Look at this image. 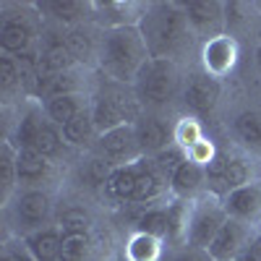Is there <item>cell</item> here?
Wrapping results in <instances>:
<instances>
[{"mask_svg":"<svg viewBox=\"0 0 261 261\" xmlns=\"http://www.w3.org/2000/svg\"><path fill=\"white\" fill-rule=\"evenodd\" d=\"M151 60L146 39L139 27H120L102 32L97 68L102 79L134 86L141 68Z\"/></svg>","mask_w":261,"mask_h":261,"instance_id":"cell-1","label":"cell"},{"mask_svg":"<svg viewBox=\"0 0 261 261\" xmlns=\"http://www.w3.org/2000/svg\"><path fill=\"white\" fill-rule=\"evenodd\" d=\"M139 29L146 39V47L151 58L175 60L193 37L188 18L180 3H151L144 6Z\"/></svg>","mask_w":261,"mask_h":261,"instance_id":"cell-2","label":"cell"},{"mask_svg":"<svg viewBox=\"0 0 261 261\" xmlns=\"http://www.w3.org/2000/svg\"><path fill=\"white\" fill-rule=\"evenodd\" d=\"M134 89H136V97L144 107V113L172 105L175 97L183 92V79L178 71V63L167 60V58H151L141 68Z\"/></svg>","mask_w":261,"mask_h":261,"instance_id":"cell-3","label":"cell"},{"mask_svg":"<svg viewBox=\"0 0 261 261\" xmlns=\"http://www.w3.org/2000/svg\"><path fill=\"white\" fill-rule=\"evenodd\" d=\"M8 222L16 238H27L47 225H55V204L45 188H21L6 206Z\"/></svg>","mask_w":261,"mask_h":261,"instance_id":"cell-4","label":"cell"},{"mask_svg":"<svg viewBox=\"0 0 261 261\" xmlns=\"http://www.w3.org/2000/svg\"><path fill=\"white\" fill-rule=\"evenodd\" d=\"M225 222H227V212H225L222 199H217V196H212V193H201L199 199L191 201L186 243L193 246V248L206 251Z\"/></svg>","mask_w":261,"mask_h":261,"instance_id":"cell-5","label":"cell"},{"mask_svg":"<svg viewBox=\"0 0 261 261\" xmlns=\"http://www.w3.org/2000/svg\"><path fill=\"white\" fill-rule=\"evenodd\" d=\"M256 180L253 178V162L241 154H227L220 151L209 165H206V193L225 199L227 193L241 188L246 183Z\"/></svg>","mask_w":261,"mask_h":261,"instance_id":"cell-6","label":"cell"},{"mask_svg":"<svg viewBox=\"0 0 261 261\" xmlns=\"http://www.w3.org/2000/svg\"><path fill=\"white\" fill-rule=\"evenodd\" d=\"M220 97H222V84L217 79L206 76L204 71H193V73L186 76L180 99L186 105L188 115L199 118V120L212 118L217 105H220Z\"/></svg>","mask_w":261,"mask_h":261,"instance_id":"cell-7","label":"cell"},{"mask_svg":"<svg viewBox=\"0 0 261 261\" xmlns=\"http://www.w3.org/2000/svg\"><path fill=\"white\" fill-rule=\"evenodd\" d=\"M253 235H256V227L227 217V222L217 232V238L212 241V246L206 251L214 261H241V256L246 253V248L253 241Z\"/></svg>","mask_w":261,"mask_h":261,"instance_id":"cell-8","label":"cell"},{"mask_svg":"<svg viewBox=\"0 0 261 261\" xmlns=\"http://www.w3.org/2000/svg\"><path fill=\"white\" fill-rule=\"evenodd\" d=\"M241 50H238V42L230 34H220L212 37L201 45V71L212 79H225L232 73V68L238 65Z\"/></svg>","mask_w":261,"mask_h":261,"instance_id":"cell-9","label":"cell"},{"mask_svg":"<svg viewBox=\"0 0 261 261\" xmlns=\"http://www.w3.org/2000/svg\"><path fill=\"white\" fill-rule=\"evenodd\" d=\"M97 154L105 157L110 165L120 167V165H130L141 160V149L136 141V128L134 125H120L115 130H107L97 139Z\"/></svg>","mask_w":261,"mask_h":261,"instance_id":"cell-10","label":"cell"},{"mask_svg":"<svg viewBox=\"0 0 261 261\" xmlns=\"http://www.w3.org/2000/svg\"><path fill=\"white\" fill-rule=\"evenodd\" d=\"M188 27L193 34H199L206 39L225 34V3H217V0H193V3L183 6Z\"/></svg>","mask_w":261,"mask_h":261,"instance_id":"cell-11","label":"cell"},{"mask_svg":"<svg viewBox=\"0 0 261 261\" xmlns=\"http://www.w3.org/2000/svg\"><path fill=\"white\" fill-rule=\"evenodd\" d=\"M222 204H225L227 217L241 220L251 227H258L261 225V180L256 178L241 188H235L222 199Z\"/></svg>","mask_w":261,"mask_h":261,"instance_id":"cell-12","label":"cell"},{"mask_svg":"<svg viewBox=\"0 0 261 261\" xmlns=\"http://www.w3.org/2000/svg\"><path fill=\"white\" fill-rule=\"evenodd\" d=\"M37 50V29L27 16H3L0 21V53L24 55Z\"/></svg>","mask_w":261,"mask_h":261,"instance_id":"cell-13","label":"cell"},{"mask_svg":"<svg viewBox=\"0 0 261 261\" xmlns=\"http://www.w3.org/2000/svg\"><path fill=\"white\" fill-rule=\"evenodd\" d=\"M136 141L144 157H157L162 149H167L172 144V128L154 113H144L136 123Z\"/></svg>","mask_w":261,"mask_h":261,"instance_id":"cell-14","label":"cell"},{"mask_svg":"<svg viewBox=\"0 0 261 261\" xmlns=\"http://www.w3.org/2000/svg\"><path fill=\"white\" fill-rule=\"evenodd\" d=\"M144 13V6L136 3H123V0H107V3H92V21L107 29H120V27H139Z\"/></svg>","mask_w":261,"mask_h":261,"instance_id":"cell-15","label":"cell"},{"mask_svg":"<svg viewBox=\"0 0 261 261\" xmlns=\"http://www.w3.org/2000/svg\"><path fill=\"white\" fill-rule=\"evenodd\" d=\"M47 123V115H45V107H42V102L37 99H27L24 110H21L16 125H13V134L8 136V141L21 151V149H34L37 144V136L42 125Z\"/></svg>","mask_w":261,"mask_h":261,"instance_id":"cell-16","label":"cell"},{"mask_svg":"<svg viewBox=\"0 0 261 261\" xmlns=\"http://www.w3.org/2000/svg\"><path fill=\"white\" fill-rule=\"evenodd\" d=\"M165 193H170L167 175L157 167V162L151 157H141L139 160V180H136L134 204H154Z\"/></svg>","mask_w":261,"mask_h":261,"instance_id":"cell-17","label":"cell"},{"mask_svg":"<svg viewBox=\"0 0 261 261\" xmlns=\"http://www.w3.org/2000/svg\"><path fill=\"white\" fill-rule=\"evenodd\" d=\"M16 165H18V191L21 188H42L55 172L53 160L42 157L34 149H21Z\"/></svg>","mask_w":261,"mask_h":261,"instance_id":"cell-18","label":"cell"},{"mask_svg":"<svg viewBox=\"0 0 261 261\" xmlns=\"http://www.w3.org/2000/svg\"><path fill=\"white\" fill-rule=\"evenodd\" d=\"M201 193H206V167L188 160L175 175L170 178V196L172 199L193 201V199H199Z\"/></svg>","mask_w":261,"mask_h":261,"instance_id":"cell-19","label":"cell"},{"mask_svg":"<svg viewBox=\"0 0 261 261\" xmlns=\"http://www.w3.org/2000/svg\"><path fill=\"white\" fill-rule=\"evenodd\" d=\"M63 37H65V45H68V50H71V55H73L76 63H81V65H97L102 32H99V37H94V29L92 27L79 24V27L65 29Z\"/></svg>","mask_w":261,"mask_h":261,"instance_id":"cell-20","label":"cell"},{"mask_svg":"<svg viewBox=\"0 0 261 261\" xmlns=\"http://www.w3.org/2000/svg\"><path fill=\"white\" fill-rule=\"evenodd\" d=\"M39 63L45 65L47 71H53L55 76L58 73H68L76 68V60L68 50V45H65V37L63 34H47L42 37L39 42Z\"/></svg>","mask_w":261,"mask_h":261,"instance_id":"cell-21","label":"cell"},{"mask_svg":"<svg viewBox=\"0 0 261 261\" xmlns=\"http://www.w3.org/2000/svg\"><path fill=\"white\" fill-rule=\"evenodd\" d=\"M34 8L39 13H47L65 29L79 27L92 16V3H81V0H47V3H34Z\"/></svg>","mask_w":261,"mask_h":261,"instance_id":"cell-22","label":"cell"},{"mask_svg":"<svg viewBox=\"0 0 261 261\" xmlns=\"http://www.w3.org/2000/svg\"><path fill=\"white\" fill-rule=\"evenodd\" d=\"M27 243L29 253L37 258V261H60V253H63V232L58 225H47L27 238H21Z\"/></svg>","mask_w":261,"mask_h":261,"instance_id":"cell-23","label":"cell"},{"mask_svg":"<svg viewBox=\"0 0 261 261\" xmlns=\"http://www.w3.org/2000/svg\"><path fill=\"white\" fill-rule=\"evenodd\" d=\"M42 107H45L47 120H53L58 128H63L71 120H76L81 113L89 110L92 99H86L84 94H65V97H53L47 102H42Z\"/></svg>","mask_w":261,"mask_h":261,"instance_id":"cell-24","label":"cell"},{"mask_svg":"<svg viewBox=\"0 0 261 261\" xmlns=\"http://www.w3.org/2000/svg\"><path fill=\"white\" fill-rule=\"evenodd\" d=\"M136 180H139V160L130 165H120L113 170L110 180L105 183V196L113 201L123 204H134V193H136Z\"/></svg>","mask_w":261,"mask_h":261,"instance_id":"cell-25","label":"cell"},{"mask_svg":"<svg viewBox=\"0 0 261 261\" xmlns=\"http://www.w3.org/2000/svg\"><path fill=\"white\" fill-rule=\"evenodd\" d=\"M18 149L6 139L3 144H0V186H3V191H0V201H3V206H8L13 201V196L18 193Z\"/></svg>","mask_w":261,"mask_h":261,"instance_id":"cell-26","label":"cell"},{"mask_svg":"<svg viewBox=\"0 0 261 261\" xmlns=\"http://www.w3.org/2000/svg\"><path fill=\"white\" fill-rule=\"evenodd\" d=\"M92 120H94V128H97L99 136L107 134V130L120 128V125H134V123L128 120V115L120 110L113 99H107L99 92L92 97Z\"/></svg>","mask_w":261,"mask_h":261,"instance_id":"cell-27","label":"cell"},{"mask_svg":"<svg viewBox=\"0 0 261 261\" xmlns=\"http://www.w3.org/2000/svg\"><path fill=\"white\" fill-rule=\"evenodd\" d=\"M123 256L128 261H162L165 258V241L134 230V232H130V238L125 241Z\"/></svg>","mask_w":261,"mask_h":261,"instance_id":"cell-28","label":"cell"},{"mask_svg":"<svg viewBox=\"0 0 261 261\" xmlns=\"http://www.w3.org/2000/svg\"><path fill=\"white\" fill-rule=\"evenodd\" d=\"M232 134L248 151L261 154V113L243 110L232 118Z\"/></svg>","mask_w":261,"mask_h":261,"instance_id":"cell-29","label":"cell"},{"mask_svg":"<svg viewBox=\"0 0 261 261\" xmlns=\"http://www.w3.org/2000/svg\"><path fill=\"white\" fill-rule=\"evenodd\" d=\"M63 139L68 146L73 149H89V146H97V128H94V120H92V107L86 113H81L76 120H71L68 125H63Z\"/></svg>","mask_w":261,"mask_h":261,"instance_id":"cell-30","label":"cell"},{"mask_svg":"<svg viewBox=\"0 0 261 261\" xmlns=\"http://www.w3.org/2000/svg\"><path fill=\"white\" fill-rule=\"evenodd\" d=\"M136 232H146L151 238L160 241H170V209L167 204H151L149 209H144L136 220Z\"/></svg>","mask_w":261,"mask_h":261,"instance_id":"cell-31","label":"cell"},{"mask_svg":"<svg viewBox=\"0 0 261 261\" xmlns=\"http://www.w3.org/2000/svg\"><path fill=\"white\" fill-rule=\"evenodd\" d=\"M55 225L63 235H89L92 232V217L84 206H65L58 217Z\"/></svg>","mask_w":261,"mask_h":261,"instance_id":"cell-32","label":"cell"},{"mask_svg":"<svg viewBox=\"0 0 261 261\" xmlns=\"http://www.w3.org/2000/svg\"><path fill=\"white\" fill-rule=\"evenodd\" d=\"M65 149H68V144H65V139H63V130L53 120H47L45 125H42L39 136H37L34 151H39V154L47 157V160H58Z\"/></svg>","mask_w":261,"mask_h":261,"instance_id":"cell-33","label":"cell"},{"mask_svg":"<svg viewBox=\"0 0 261 261\" xmlns=\"http://www.w3.org/2000/svg\"><path fill=\"white\" fill-rule=\"evenodd\" d=\"M204 139V125L199 118H193V115H183L178 118V123L172 125V141H175L178 146H183L186 151L191 146H196Z\"/></svg>","mask_w":261,"mask_h":261,"instance_id":"cell-34","label":"cell"},{"mask_svg":"<svg viewBox=\"0 0 261 261\" xmlns=\"http://www.w3.org/2000/svg\"><path fill=\"white\" fill-rule=\"evenodd\" d=\"M113 170H115V165H110L105 157L94 154L92 160H86V165L81 167V178H84V183L89 188H105V183L110 180V175H113Z\"/></svg>","mask_w":261,"mask_h":261,"instance_id":"cell-35","label":"cell"},{"mask_svg":"<svg viewBox=\"0 0 261 261\" xmlns=\"http://www.w3.org/2000/svg\"><path fill=\"white\" fill-rule=\"evenodd\" d=\"M60 261H92V238L89 235H63Z\"/></svg>","mask_w":261,"mask_h":261,"instance_id":"cell-36","label":"cell"},{"mask_svg":"<svg viewBox=\"0 0 261 261\" xmlns=\"http://www.w3.org/2000/svg\"><path fill=\"white\" fill-rule=\"evenodd\" d=\"M151 160L157 162V167L165 172V175H167V180H170V178L175 175V172H178V170H180V167L188 162V151H186L183 146H178L175 141H172L167 149H162L160 154H157V157H151Z\"/></svg>","mask_w":261,"mask_h":261,"instance_id":"cell-37","label":"cell"},{"mask_svg":"<svg viewBox=\"0 0 261 261\" xmlns=\"http://www.w3.org/2000/svg\"><path fill=\"white\" fill-rule=\"evenodd\" d=\"M0 89H3V94H11V92L21 89V65H18L16 55L0 53Z\"/></svg>","mask_w":261,"mask_h":261,"instance_id":"cell-38","label":"cell"},{"mask_svg":"<svg viewBox=\"0 0 261 261\" xmlns=\"http://www.w3.org/2000/svg\"><path fill=\"white\" fill-rule=\"evenodd\" d=\"M251 13V6L246 3H225V34L232 37L235 29H241V27H248V16Z\"/></svg>","mask_w":261,"mask_h":261,"instance_id":"cell-39","label":"cell"},{"mask_svg":"<svg viewBox=\"0 0 261 261\" xmlns=\"http://www.w3.org/2000/svg\"><path fill=\"white\" fill-rule=\"evenodd\" d=\"M0 261H37L32 253H29V248H27V243L21 241V238H8V241L3 243V251H0Z\"/></svg>","mask_w":261,"mask_h":261,"instance_id":"cell-40","label":"cell"},{"mask_svg":"<svg viewBox=\"0 0 261 261\" xmlns=\"http://www.w3.org/2000/svg\"><path fill=\"white\" fill-rule=\"evenodd\" d=\"M162 261H214L209 256V251L204 248H193V246H178V248H172L170 253H165Z\"/></svg>","mask_w":261,"mask_h":261,"instance_id":"cell-41","label":"cell"},{"mask_svg":"<svg viewBox=\"0 0 261 261\" xmlns=\"http://www.w3.org/2000/svg\"><path fill=\"white\" fill-rule=\"evenodd\" d=\"M217 154H220V149H217L206 136H204L199 144H196V146H191V149H188V160H191V162H196V165H201V167H206Z\"/></svg>","mask_w":261,"mask_h":261,"instance_id":"cell-42","label":"cell"},{"mask_svg":"<svg viewBox=\"0 0 261 261\" xmlns=\"http://www.w3.org/2000/svg\"><path fill=\"white\" fill-rule=\"evenodd\" d=\"M241 261H261V232H258V230H256V235H253L251 246L246 248V253L241 256Z\"/></svg>","mask_w":261,"mask_h":261,"instance_id":"cell-43","label":"cell"},{"mask_svg":"<svg viewBox=\"0 0 261 261\" xmlns=\"http://www.w3.org/2000/svg\"><path fill=\"white\" fill-rule=\"evenodd\" d=\"M256 68H258V73H261V45L256 47Z\"/></svg>","mask_w":261,"mask_h":261,"instance_id":"cell-44","label":"cell"},{"mask_svg":"<svg viewBox=\"0 0 261 261\" xmlns=\"http://www.w3.org/2000/svg\"><path fill=\"white\" fill-rule=\"evenodd\" d=\"M118 261H128V258H125V256H120V258H118Z\"/></svg>","mask_w":261,"mask_h":261,"instance_id":"cell-45","label":"cell"},{"mask_svg":"<svg viewBox=\"0 0 261 261\" xmlns=\"http://www.w3.org/2000/svg\"><path fill=\"white\" fill-rule=\"evenodd\" d=\"M256 230H258V232H261V225H258V227H256Z\"/></svg>","mask_w":261,"mask_h":261,"instance_id":"cell-46","label":"cell"}]
</instances>
